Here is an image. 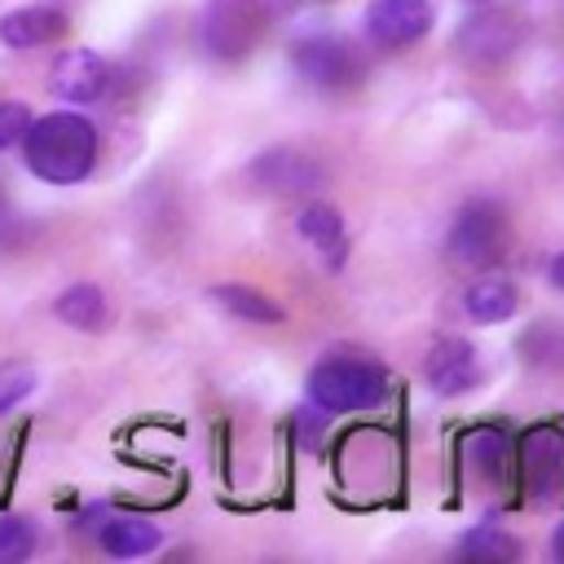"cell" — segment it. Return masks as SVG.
I'll return each instance as SVG.
<instances>
[{"label": "cell", "mask_w": 564, "mask_h": 564, "mask_svg": "<svg viewBox=\"0 0 564 564\" xmlns=\"http://www.w3.org/2000/svg\"><path fill=\"white\" fill-rule=\"evenodd\" d=\"M520 348H524V361H533V366H551V370H555V366H564V326L538 322V326L524 330Z\"/></svg>", "instance_id": "obj_18"}, {"label": "cell", "mask_w": 564, "mask_h": 564, "mask_svg": "<svg viewBox=\"0 0 564 564\" xmlns=\"http://www.w3.org/2000/svg\"><path fill=\"white\" fill-rule=\"evenodd\" d=\"M207 295H212L229 317H238V322H256V326H278V322H286V308H282L278 300H269L264 291L247 286V282H220V286H212Z\"/></svg>", "instance_id": "obj_15"}, {"label": "cell", "mask_w": 564, "mask_h": 564, "mask_svg": "<svg viewBox=\"0 0 564 564\" xmlns=\"http://www.w3.org/2000/svg\"><path fill=\"white\" fill-rule=\"evenodd\" d=\"M291 62H295L304 84L326 88V93H344V88H352L361 79V62L339 35H304L291 48Z\"/></svg>", "instance_id": "obj_6"}, {"label": "cell", "mask_w": 564, "mask_h": 564, "mask_svg": "<svg viewBox=\"0 0 564 564\" xmlns=\"http://www.w3.org/2000/svg\"><path fill=\"white\" fill-rule=\"evenodd\" d=\"M304 388L322 414H366L379 410L392 392L388 370L366 357H326L308 370Z\"/></svg>", "instance_id": "obj_2"}, {"label": "cell", "mask_w": 564, "mask_h": 564, "mask_svg": "<svg viewBox=\"0 0 564 564\" xmlns=\"http://www.w3.org/2000/svg\"><path fill=\"white\" fill-rule=\"evenodd\" d=\"M295 229L330 273H339L348 264V229H344V216L330 203H304L300 216H295Z\"/></svg>", "instance_id": "obj_10"}, {"label": "cell", "mask_w": 564, "mask_h": 564, "mask_svg": "<svg viewBox=\"0 0 564 564\" xmlns=\"http://www.w3.org/2000/svg\"><path fill=\"white\" fill-rule=\"evenodd\" d=\"M476 4H480V0H476Z\"/></svg>", "instance_id": "obj_26"}, {"label": "cell", "mask_w": 564, "mask_h": 564, "mask_svg": "<svg viewBox=\"0 0 564 564\" xmlns=\"http://www.w3.org/2000/svg\"><path fill=\"white\" fill-rule=\"evenodd\" d=\"M264 31L260 0H207L203 4V48L216 62H242Z\"/></svg>", "instance_id": "obj_4"}, {"label": "cell", "mask_w": 564, "mask_h": 564, "mask_svg": "<svg viewBox=\"0 0 564 564\" xmlns=\"http://www.w3.org/2000/svg\"><path fill=\"white\" fill-rule=\"evenodd\" d=\"M458 551H463L467 560H516V555H520V542L507 538V533L494 529V524H480V529H471V533L463 538Z\"/></svg>", "instance_id": "obj_19"}, {"label": "cell", "mask_w": 564, "mask_h": 564, "mask_svg": "<svg viewBox=\"0 0 564 564\" xmlns=\"http://www.w3.org/2000/svg\"><path fill=\"white\" fill-rule=\"evenodd\" d=\"M436 22V9L432 0H370L366 4V18H361V31L375 48H410L419 44Z\"/></svg>", "instance_id": "obj_5"}, {"label": "cell", "mask_w": 564, "mask_h": 564, "mask_svg": "<svg viewBox=\"0 0 564 564\" xmlns=\"http://www.w3.org/2000/svg\"><path fill=\"white\" fill-rule=\"evenodd\" d=\"M97 542L115 560H141V555H154L163 546V529L145 516H110V520H101Z\"/></svg>", "instance_id": "obj_12"}, {"label": "cell", "mask_w": 564, "mask_h": 564, "mask_svg": "<svg viewBox=\"0 0 564 564\" xmlns=\"http://www.w3.org/2000/svg\"><path fill=\"white\" fill-rule=\"evenodd\" d=\"M35 551V524L26 516H0V560H26Z\"/></svg>", "instance_id": "obj_21"}, {"label": "cell", "mask_w": 564, "mask_h": 564, "mask_svg": "<svg viewBox=\"0 0 564 564\" xmlns=\"http://www.w3.org/2000/svg\"><path fill=\"white\" fill-rule=\"evenodd\" d=\"M53 313H57V322H66L75 330H101L106 326V295L93 282H70L53 300Z\"/></svg>", "instance_id": "obj_17"}, {"label": "cell", "mask_w": 564, "mask_h": 564, "mask_svg": "<svg viewBox=\"0 0 564 564\" xmlns=\"http://www.w3.org/2000/svg\"><path fill=\"white\" fill-rule=\"evenodd\" d=\"M463 458H467V467L480 476V480H502L507 476V467H511V436L502 432V427H494V423H485V427H471L467 436H463Z\"/></svg>", "instance_id": "obj_14"}, {"label": "cell", "mask_w": 564, "mask_h": 564, "mask_svg": "<svg viewBox=\"0 0 564 564\" xmlns=\"http://www.w3.org/2000/svg\"><path fill=\"white\" fill-rule=\"evenodd\" d=\"M520 471L538 502H551L564 494V427L538 423L520 441Z\"/></svg>", "instance_id": "obj_7"}, {"label": "cell", "mask_w": 564, "mask_h": 564, "mask_svg": "<svg viewBox=\"0 0 564 564\" xmlns=\"http://www.w3.org/2000/svg\"><path fill=\"white\" fill-rule=\"evenodd\" d=\"M546 278H551V286H555V291H564V251H560V256L551 260V269H546Z\"/></svg>", "instance_id": "obj_23"}, {"label": "cell", "mask_w": 564, "mask_h": 564, "mask_svg": "<svg viewBox=\"0 0 564 564\" xmlns=\"http://www.w3.org/2000/svg\"><path fill=\"white\" fill-rule=\"evenodd\" d=\"M70 31V18L53 4H22L0 18V40L9 48H44Z\"/></svg>", "instance_id": "obj_11"}, {"label": "cell", "mask_w": 564, "mask_h": 564, "mask_svg": "<svg viewBox=\"0 0 564 564\" xmlns=\"http://www.w3.org/2000/svg\"><path fill=\"white\" fill-rule=\"evenodd\" d=\"M26 123H31V110L22 101H0V150L18 145L22 132H26Z\"/></svg>", "instance_id": "obj_22"}, {"label": "cell", "mask_w": 564, "mask_h": 564, "mask_svg": "<svg viewBox=\"0 0 564 564\" xmlns=\"http://www.w3.org/2000/svg\"><path fill=\"white\" fill-rule=\"evenodd\" d=\"M423 375L436 397H458L480 383V357L467 339H436V348L423 361Z\"/></svg>", "instance_id": "obj_9"}, {"label": "cell", "mask_w": 564, "mask_h": 564, "mask_svg": "<svg viewBox=\"0 0 564 564\" xmlns=\"http://www.w3.org/2000/svg\"><path fill=\"white\" fill-rule=\"evenodd\" d=\"M463 308H467L471 322H480V326H498V322H511V317H516V308H520V291H516L511 278L489 273V278H480V282L467 286Z\"/></svg>", "instance_id": "obj_13"}, {"label": "cell", "mask_w": 564, "mask_h": 564, "mask_svg": "<svg viewBox=\"0 0 564 564\" xmlns=\"http://www.w3.org/2000/svg\"><path fill=\"white\" fill-rule=\"evenodd\" d=\"M445 251L454 264L485 269L507 251V212L494 198H471L458 207L445 234Z\"/></svg>", "instance_id": "obj_3"}, {"label": "cell", "mask_w": 564, "mask_h": 564, "mask_svg": "<svg viewBox=\"0 0 564 564\" xmlns=\"http://www.w3.org/2000/svg\"><path fill=\"white\" fill-rule=\"evenodd\" d=\"M35 383H40V375H35L31 361H9V366H0V414H9L18 401H26V397L35 392Z\"/></svg>", "instance_id": "obj_20"}, {"label": "cell", "mask_w": 564, "mask_h": 564, "mask_svg": "<svg viewBox=\"0 0 564 564\" xmlns=\"http://www.w3.org/2000/svg\"><path fill=\"white\" fill-rule=\"evenodd\" d=\"M110 84V62L93 48H66L57 53V62L48 66V88L53 97L70 101V106H88L106 93Z\"/></svg>", "instance_id": "obj_8"}, {"label": "cell", "mask_w": 564, "mask_h": 564, "mask_svg": "<svg viewBox=\"0 0 564 564\" xmlns=\"http://www.w3.org/2000/svg\"><path fill=\"white\" fill-rule=\"evenodd\" d=\"M251 176H256L260 185H269V189H282V194H291V189H313V185H317V167H313L308 159H300L295 150H269V154L251 167Z\"/></svg>", "instance_id": "obj_16"}, {"label": "cell", "mask_w": 564, "mask_h": 564, "mask_svg": "<svg viewBox=\"0 0 564 564\" xmlns=\"http://www.w3.org/2000/svg\"><path fill=\"white\" fill-rule=\"evenodd\" d=\"M22 163L44 185H79L97 167V123L79 110H48L26 123L22 132Z\"/></svg>", "instance_id": "obj_1"}, {"label": "cell", "mask_w": 564, "mask_h": 564, "mask_svg": "<svg viewBox=\"0 0 564 564\" xmlns=\"http://www.w3.org/2000/svg\"><path fill=\"white\" fill-rule=\"evenodd\" d=\"M0 207H4V194H0Z\"/></svg>", "instance_id": "obj_25"}, {"label": "cell", "mask_w": 564, "mask_h": 564, "mask_svg": "<svg viewBox=\"0 0 564 564\" xmlns=\"http://www.w3.org/2000/svg\"><path fill=\"white\" fill-rule=\"evenodd\" d=\"M551 555L555 560H564V520L555 524V533H551Z\"/></svg>", "instance_id": "obj_24"}]
</instances>
